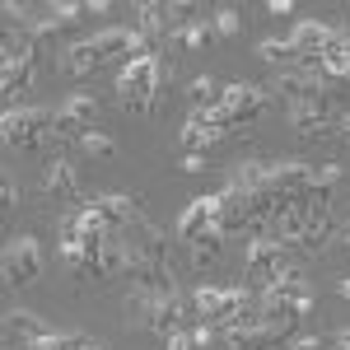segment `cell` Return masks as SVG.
I'll use <instances>...</instances> for the list:
<instances>
[{
    "label": "cell",
    "instance_id": "cell-1",
    "mask_svg": "<svg viewBox=\"0 0 350 350\" xmlns=\"http://www.w3.org/2000/svg\"><path fill=\"white\" fill-rule=\"evenodd\" d=\"M117 94H122V108L126 112H150L154 98H159V61L150 52L126 61L122 75H117Z\"/></svg>",
    "mask_w": 350,
    "mask_h": 350
},
{
    "label": "cell",
    "instance_id": "cell-2",
    "mask_svg": "<svg viewBox=\"0 0 350 350\" xmlns=\"http://www.w3.org/2000/svg\"><path fill=\"white\" fill-rule=\"evenodd\" d=\"M42 275V247L33 234H19V239H10L5 247V285L10 290H24Z\"/></svg>",
    "mask_w": 350,
    "mask_h": 350
},
{
    "label": "cell",
    "instance_id": "cell-3",
    "mask_svg": "<svg viewBox=\"0 0 350 350\" xmlns=\"http://www.w3.org/2000/svg\"><path fill=\"white\" fill-rule=\"evenodd\" d=\"M0 126H5V145H14V150H33L42 135L52 131V112H42V108H10Z\"/></svg>",
    "mask_w": 350,
    "mask_h": 350
},
{
    "label": "cell",
    "instance_id": "cell-4",
    "mask_svg": "<svg viewBox=\"0 0 350 350\" xmlns=\"http://www.w3.org/2000/svg\"><path fill=\"white\" fill-rule=\"evenodd\" d=\"M243 304H247L243 290H215V285H196V295H191V308H196L201 318H215V323L239 318Z\"/></svg>",
    "mask_w": 350,
    "mask_h": 350
},
{
    "label": "cell",
    "instance_id": "cell-5",
    "mask_svg": "<svg viewBox=\"0 0 350 350\" xmlns=\"http://www.w3.org/2000/svg\"><path fill=\"white\" fill-rule=\"evenodd\" d=\"M267 89H275V98H285L290 108H304V103H313L323 94V80L308 75V70H275Z\"/></svg>",
    "mask_w": 350,
    "mask_h": 350
},
{
    "label": "cell",
    "instance_id": "cell-6",
    "mask_svg": "<svg viewBox=\"0 0 350 350\" xmlns=\"http://www.w3.org/2000/svg\"><path fill=\"white\" fill-rule=\"evenodd\" d=\"M280 271H285V243H275V239H252L247 243V275H252L257 285H271Z\"/></svg>",
    "mask_w": 350,
    "mask_h": 350
},
{
    "label": "cell",
    "instance_id": "cell-7",
    "mask_svg": "<svg viewBox=\"0 0 350 350\" xmlns=\"http://www.w3.org/2000/svg\"><path fill=\"white\" fill-rule=\"evenodd\" d=\"M103 61H135V56H145V38H140V28H103V33H94L89 38Z\"/></svg>",
    "mask_w": 350,
    "mask_h": 350
},
{
    "label": "cell",
    "instance_id": "cell-8",
    "mask_svg": "<svg viewBox=\"0 0 350 350\" xmlns=\"http://www.w3.org/2000/svg\"><path fill=\"white\" fill-rule=\"evenodd\" d=\"M219 103L234 112V122H252L257 112L267 108V94H262V84H224L219 89Z\"/></svg>",
    "mask_w": 350,
    "mask_h": 350
},
{
    "label": "cell",
    "instance_id": "cell-9",
    "mask_svg": "<svg viewBox=\"0 0 350 350\" xmlns=\"http://www.w3.org/2000/svg\"><path fill=\"white\" fill-rule=\"evenodd\" d=\"M336 38H341L336 28L318 24V19H304V24H295V33H290V47H295L299 56H323Z\"/></svg>",
    "mask_w": 350,
    "mask_h": 350
},
{
    "label": "cell",
    "instance_id": "cell-10",
    "mask_svg": "<svg viewBox=\"0 0 350 350\" xmlns=\"http://www.w3.org/2000/svg\"><path fill=\"white\" fill-rule=\"evenodd\" d=\"M206 229H215V196H196L187 211L178 215V239H183V243L201 239Z\"/></svg>",
    "mask_w": 350,
    "mask_h": 350
},
{
    "label": "cell",
    "instance_id": "cell-11",
    "mask_svg": "<svg viewBox=\"0 0 350 350\" xmlns=\"http://www.w3.org/2000/svg\"><path fill=\"white\" fill-rule=\"evenodd\" d=\"M94 206H98V215L108 219V229H112V234L131 229L135 219H140V211H135V196H122V191H108V196H98Z\"/></svg>",
    "mask_w": 350,
    "mask_h": 350
},
{
    "label": "cell",
    "instance_id": "cell-12",
    "mask_svg": "<svg viewBox=\"0 0 350 350\" xmlns=\"http://www.w3.org/2000/svg\"><path fill=\"white\" fill-rule=\"evenodd\" d=\"M42 187L52 191L56 201H80V178H75V168L66 159H52L42 168Z\"/></svg>",
    "mask_w": 350,
    "mask_h": 350
},
{
    "label": "cell",
    "instance_id": "cell-13",
    "mask_svg": "<svg viewBox=\"0 0 350 350\" xmlns=\"http://www.w3.org/2000/svg\"><path fill=\"white\" fill-rule=\"evenodd\" d=\"M215 140H224V131H219V126H211L201 112H191L187 126L178 131V145H183L187 154H206V145H215Z\"/></svg>",
    "mask_w": 350,
    "mask_h": 350
},
{
    "label": "cell",
    "instance_id": "cell-14",
    "mask_svg": "<svg viewBox=\"0 0 350 350\" xmlns=\"http://www.w3.org/2000/svg\"><path fill=\"white\" fill-rule=\"evenodd\" d=\"M5 336L10 341H19V346H38V341H47L52 332L38 323L33 313H24V308H14V313H5Z\"/></svg>",
    "mask_w": 350,
    "mask_h": 350
},
{
    "label": "cell",
    "instance_id": "cell-15",
    "mask_svg": "<svg viewBox=\"0 0 350 350\" xmlns=\"http://www.w3.org/2000/svg\"><path fill=\"white\" fill-rule=\"evenodd\" d=\"M313 183V163H299V159H285L271 168V187L285 191V196H295V191H304Z\"/></svg>",
    "mask_w": 350,
    "mask_h": 350
},
{
    "label": "cell",
    "instance_id": "cell-16",
    "mask_svg": "<svg viewBox=\"0 0 350 350\" xmlns=\"http://www.w3.org/2000/svg\"><path fill=\"white\" fill-rule=\"evenodd\" d=\"M98 66H103V56H98L94 42H75V47H66V70H70L75 80H89Z\"/></svg>",
    "mask_w": 350,
    "mask_h": 350
},
{
    "label": "cell",
    "instance_id": "cell-17",
    "mask_svg": "<svg viewBox=\"0 0 350 350\" xmlns=\"http://www.w3.org/2000/svg\"><path fill=\"white\" fill-rule=\"evenodd\" d=\"M271 168H275V163H267V159L239 163L229 183H234V187H243V191H262V187H271Z\"/></svg>",
    "mask_w": 350,
    "mask_h": 350
},
{
    "label": "cell",
    "instance_id": "cell-18",
    "mask_svg": "<svg viewBox=\"0 0 350 350\" xmlns=\"http://www.w3.org/2000/svg\"><path fill=\"white\" fill-rule=\"evenodd\" d=\"M135 14H140V38H163V33H168V5L150 0V5H140Z\"/></svg>",
    "mask_w": 350,
    "mask_h": 350
},
{
    "label": "cell",
    "instance_id": "cell-19",
    "mask_svg": "<svg viewBox=\"0 0 350 350\" xmlns=\"http://www.w3.org/2000/svg\"><path fill=\"white\" fill-rule=\"evenodd\" d=\"M187 247H191V262H196V267H211V262L219 257V247H224V234H219V229H206V234L191 239Z\"/></svg>",
    "mask_w": 350,
    "mask_h": 350
},
{
    "label": "cell",
    "instance_id": "cell-20",
    "mask_svg": "<svg viewBox=\"0 0 350 350\" xmlns=\"http://www.w3.org/2000/svg\"><path fill=\"white\" fill-rule=\"evenodd\" d=\"M215 38H219V33H215V24H211V19H196V24H191L187 33H178L173 42H178V47H211Z\"/></svg>",
    "mask_w": 350,
    "mask_h": 350
},
{
    "label": "cell",
    "instance_id": "cell-21",
    "mask_svg": "<svg viewBox=\"0 0 350 350\" xmlns=\"http://www.w3.org/2000/svg\"><path fill=\"white\" fill-rule=\"evenodd\" d=\"M80 150H84V154H94V159H112V154H117V140H112L108 131H89L80 140Z\"/></svg>",
    "mask_w": 350,
    "mask_h": 350
},
{
    "label": "cell",
    "instance_id": "cell-22",
    "mask_svg": "<svg viewBox=\"0 0 350 350\" xmlns=\"http://www.w3.org/2000/svg\"><path fill=\"white\" fill-rule=\"evenodd\" d=\"M211 24H215L219 38H239V33H243V19H239V10H234V5H219Z\"/></svg>",
    "mask_w": 350,
    "mask_h": 350
},
{
    "label": "cell",
    "instance_id": "cell-23",
    "mask_svg": "<svg viewBox=\"0 0 350 350\" xmlns=\"http://www.w3.org/2000/svg\"><path fill=\"white\" fill-rule=\"evenodd\" d=\"M187 98L196 103V112L211 108V103H219V98H215V80H206V75H201V80H191L187 84Z\"/></svg>",
    "mask_w": 350,
    "mask_h": 350
},
{
    "label": "cell",
    "instance_id": "cell-24",
    "mask_svg": "<svg viewBox=\"0 0 350 350\" xmlns=\"http://www.w3.org/2000/svg\"><path fill=\"white\" fill-rule=\"evenodd\" d=\"M257 56L275 66V61H290V56H299V52H295V47H290V38H285V42H280V38H267V42L257 47Z\"/></svg>",
    "mask_w": 350,
    "mask_h": 350
},
{
    "label": "cell",
    "instance_id": "cell-25",
    "mask_svg": "<svg viewBox=\"0 0 350 350\" xmlns=\"http://www.w3.org/2000/svg\"><path fill=\"white\" fill-rule=\"evenodd\" d=\"M168 350H196V336L191 332H173L168 336Z\"/></svg>",
    "mask_w": 350,
    "mask_h": 350
},
{
    "label": "cell",
    "instance_id": "cell-26",
    "mask_svg": "<svg viewBox=\"0 0 350 350\" xmlns=\"http://www.w3.org/2000/svg\"><path fill=\"white\" fill-rule=\"evenodd\" d=\"M178 168H183V173H201V168H206V154H183Z\"/></svg>",
    "mask_w": 350,
    "mask_h": 350
},
{
    "label": "cell",
    "instance_id": "cell-27",
    "mask_svg": "<svg viewBox=\"0 0 350 350\" xmlns=\"http://www.w3.org/2000/svg\"><path fill=\"white\" fill-rule=\"evenodd\" d=\"M290 350H323V341H318V336H295Z\"/></svg>",
    "mask_w": 350,
    "mask_h": 350
},
{
    "label": "cell",
    "instance_id": "cell-28",
    "mask_svg": "<svg viewBox=\"0 0 350 350\" xmlns=\"http://www.w3.org/2000/svg\"><path fill=\"white\" fill-rule=\"evenodd\" d=\"M80 350H108L103 341H89V336H80Z\"/></svg>",
    "mask_w": 350,
    "mask_h": 350
},
{
    "label": "cell",
    "instance_id": "cell-29",
    "mask_svg": "<svg viewBox=\"0 0 350 350\" xmlns=\"http://www.w3.org/2000/svg\"><path fill=\"white\" fill-rule=\"evenodd\" d=\"M336 346H346V350H350V327L341 332V336H336Z\"/></svg>",
    "mask_w": 350,
    "mask_h": 350
},
{
    "label": "cell",
    "instance_id": "cell-30",
    "mask_svg": "<svg viewBox=\"0 0 350 350\" xmlns=\"http://www.w3.org/2000/svg\"><path fill=\"white\" fill-rule=\"evenodd\" d=\"M341 295H346V299H350V275H346V280H341Z\"/></svg>",
    "mask_w": 350,
    "mask_h": 350
},
{
    "label": "cell",
    "instance_id": "cell-31",
    "mask_svg": "<svg viewBox=\"0 0 350 350\" xmlns=\"http://www.w3.org/2000/svg\"><path fill=\"white\" fill-rule=\"evenodd\" d=\"M341 135H350V117H346V122H341Z\"/></svg>",
    "mask_w": 350,
    "mask_h": 350
},
{
    "label": "cell",
    "instance_id": "cell-32",
    "mask_svg": "<svg viewBox=\"0 0 350 350\" xmlns=\"http://www.w3.org/2000/svg\"><path fill=\"white\" fill-rule=\"evenodd\" d=\"M341 239H346V247H350V224H346V234H341Z\"/></svg>",
    "mask_w": 350,
    "mask_h": 350
},
{
    "label": "cell",
    "instance_id": "cell-33",
    "mask_svg": "<svg viewBox=\"0 0 350 350\" xmlns=\"http://www.w3.org/2000/svg\"><path fill=\"white\" fill-rule=\"evenodd\" d=\"M346 52H350V28H346Z\"/></svg>",
    "mask_w": 350,
    "mask_h": 350
},
{
    "label": "cell",
    "instance_id": "cell-34",
    "mask_svg": "<svg viewBox=\"0 0 350 350\" xmlns=\"http://www.w3.org/2000/svg\"><path fill=\"white\" fill-rule=\"evenodd\" d=\"M341 350H346V346H341Z\"/></svg>",
    "mask_w": 350,
    "mask_h": 350
}]
</instances>
